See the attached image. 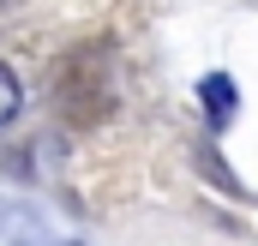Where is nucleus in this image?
Wrapping results in <instances>:
<instances>
[{
	"mask_svg": "<svg viewBox=\"0 0 258 246\" xmlns=\"http://www.w3.org/2000/svg\"><path fill=\"white\" fill-rule=\"evenodd\" d=\"M54 96H60L66 120H78V126L102 120V114H108V66H102V54H96V48H72L60 60Z\"/></svg>",
	"mask_w": 258,
	"mask_h": 246,
	"instance_id": "f257e3e1",
	"label": "nucleus"
},
{
	"mask_svg": "<svg viewBox=\"0 0 258 246\" xmlns=\"http://www.w3.org/2000/svg\"><path fill=\"white\" fill-rule=\"evenodd\" d=\"M204 102H210V126H228V114H234V84L222 72H210L204 78Z\"/></svg>",
	"mask_w": 258,
	"mask_h": 246,
	"instance_id": "f03ea898",
	"label": "nucleus"
},
{
	"mask_svg": "<svg viewBox=\"0 0 258 246\" xmlns=\"http://www.w3.org/2000/svg\"><path fill=\"white\" fill-rule=\"evenodd\" d=\"M18 102H24V90H18V72H12V66H0V126L18 114Z\"/></svg>",
	"mask_w": 258,
	"mask_h": 246,
	"instance_id": "7ed1b4c3",
	"label": "nucleus"
}]
</instances>
